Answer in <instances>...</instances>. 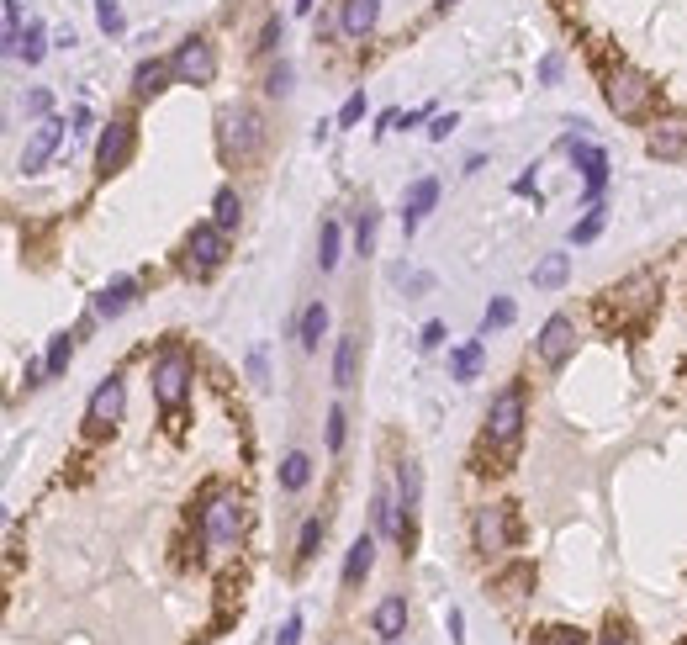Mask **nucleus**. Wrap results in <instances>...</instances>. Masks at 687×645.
<instances>
[{
    "instance_id": "a211bd4d",
    "label": "nucleus",
    "mask_w": 687,
    "mask_h": 645,
    "mask_svg": "<svg viewBox=\"0 0 687 645\" xmlns=\"http://www.w3.org/2000/svg\"><path fill=\"white\" fill-rule=\"evenodd\" d=\"M370 566H376V534H355V545H349V556H344V587H360L370 577Z\"/></svg>"
},
{
    "instance_id": "6ab92c4d",
    "label": "nucleus",
    "mask_w": 687,
    "mask_h": 645,
    "mask_svg": "<svg viewBox=\"0 0 687 645\" xmlns=\"http://www.w3.org/2000/svg\"><path fill=\"white\" fill-rule=\"evenodd\" d=\"M175 80V69H170V59H143L138 69H133V96L138 101H154L164 85Z\"/></svg>"
},
{
    "instance_id": "79ce46f5",
    "label": "nucleus",
    "mask_w": 687,
    "mask_h": 645,
    "mask_svg": "<svg viewBox=\"0 0 687 645\" xmlns=\"http://www.w3.org/2000/svg\"><path fill=\"white\" fill-rule=\"evenodd\" d=\"M450 133H455V112H450V117H434V127H429V138H434V143H444V138H450Z\"/></svg>"
},
{
    "instance_id": "b1692460",
    "label": "nucleus",
    "mask_w": 687,
    "mask_h": 645,
    "mask_svg": "<svg viewBox=\"0 0 687 645\" xmlns=\"http://www.w3.org/2000/svg\"><path fill=\"white\" fill-rule=\"evenodd\" d=\"M355 360H360V339L344 334L333 349V386H355Z\"/></svg>"
},
{
    "instance_id": "6e6552de",
    "label": "nucleus",
    "mask_w": 687,
    "mask_h": 645,
    "mask_svg": "<svg viewBox=\"0 0 687 645\" xmlns=\"http://www.w3.org/2000/svg\"><path fill=\"white\" fill-rule=\"evenodd\" d=\"M122 408H127L122 376H101V386H96L90 402H85V434H111V429L122 423Z\"/></svg>"
},
{
    "instance_id": "dca6fc26",
    "label": "nucleus",
    "mask_w": 687,
    "mask_h": 645,
    "mask_svg": "<svg viewBox=\"0 0 687 645\" xmlns=\"http://www.w3.org/2000/svg\"><path fill=\"white\" fill-rule=\"evenodd\" d=\"M370 630H376L386 645H397V640L407 635V598H402V593L381 598V603H376V614H370Z\"/></svg>"
},
{
    "instance_id": "49530a36",
    "label": "nucleus",
    "mask_w": 687,
    "mask_h": 645,
    "mask_svg": "<svg viewBox=\"0 0 687 645\" xmlns=\"http://www.w3.org/2000/svg\"><path fill=\"white\" fill-rule=\"evenodd\" d=\"M555 75H561V59H555V53H550V59H540V80H545V85H550V80H555Z\"/></svg>"
},
{
    "instance_id": "37998d69",
    "label": "nucleus",
    "mask_w": 687,
    "mask_h": 645,
    "mask_svg": "<svg viewBox=\"0 0 687 645\" xmlns=\"http://www.w3.org/2000/svg\"><path fill=\"white\" fill-rule=\"evenodd\" d=\"M423 349H439L444 344V323H423V339H418Z\"/></svg>"
},
{
    "instance_id": "f257e3e1",
    "label": "nucleus",
    "mask_w": 687,
    "mask_h": 645,
    "mask_svg": "<svg viewBox=\"0 0 687 645\" xmlns=\"http://www.w3.org/2000/svg\"><path fill=\"white\" fill-rule=\"evenodd\" d=\"M265 149V117L254 106H222L217 112V154L228 164H254Z\"/></svg>"
},
{
    "instance_id": "3c124183",
    "label": "nucleus",
    "mask_w": 687,
    "mask_h": 645,
    "mask_svg": "<svg viewBox=\"0 0 687 645\" xmlns=\"http://www.w3.org/2000/svg\"><path fill=\"white\" fill-rule=\"evenodd\" d=\"M434 6H439V11H450V6H455V0H434Z\"/></svg>"
},
{
    "instance_id": "8fccbe9b",
    "label": "nucleus",
    "mask_w": 687,
    "mask_h": 645,
    "mask_svg": "<svg viewBox=\"0 0 687 645\" xmlns=\"http://www.w3.org/2000/svg\"><path fill=\"white\" fill-rule=\"evenodd\" d=\"M296 11H302V16H307V11H312V0H296Z\"/></svg>"
},
{
    "instance_id": "f704fd0d",
    "label": "nucleus",
    "mask_w": 687,
    "mask_h": 645,
    "mask_svg": "<svg viewBox=\"0 0 687 645\" xmlns=\"http://www.w3.org/2000/svg\"><path fill=\"white\" fill-rule=\"evenodd\" d=\"M598 233H603V207H592V212L582 217V223L571 228V244H592V238H598Z\"/></svg>"
},
{
    "instance_id": "ea45409f",
    "label": "nucleus",
    "mask_w": 687,
    "mask_h": 645,
    "mask_svg": "<svg viewBox=\"0 0 687 645\" xmlns=\"http://www.w3.org/2000/svg\"><path fill=\"white\" fill-rule=\"evenodd\" d=\"M275 645H302V614H291L281 624V635H275Z\"/></svg>"
},
{
    "instance_id": "cd10ccee",
    "label": "nucleus",
    "mask_w": 687,
    "mask_h": 645,
    "mask_svg": "<svg viewBox=\"0 0 687 645\" xmlns=\"http://www.w3.org/2000/svg\"><path fill=\"white\" fill-rule=\"evenodd\" d=\"M323 534H328V519H323V513H312V519L302 524V534H296V561H312V556H318V545H323Z\"/></svg>"
},
{
    "instance_id": "20e7f679",
    "label": "nucleus",
    "mask_w": 687,
    "mask_h": 645,
    "mask_svg": "<svg viewBox=\"0 0 687 645\" xmlns=\"http://www.w3.org/2000/svg\"><path fill=\"white\" fill-rule=\"evenodd\" d=\"M603 96H608V112L614 117H624V122H635V117H645L651 112V101H656V85L640 75V69H629V64H619L614 75H608V85H603Z\"/></svg>"
},
{
    "instance_id": "473e14b6",
    "label": "nucleus",
    "mask_w": 687,
    "mask_h": 645,
    "mask_svg": "<svg viewBox=\"0 0 687 645\" xmlns=\"http://www.w3.org/2000/svg\"><path fill=\"white\" fill-rule=\"evenodd\" d=\"M355 254H376V207H365L355 223Z\"/></svg>"
},
{
    "instance_id": "412c9836",
    "label": "nucleus",
    "mask_w": 687,
    "mask_h": 645,
    "mask_svg": "<svg viewBox=\"0 0 687 645\" xmlns=\"http://www.w3.org/2000/svg\"><path fill=\"white\" fill-rule=\"evenodd\" d=\"M323 334H328V307L312 302L302 318H296V344H302L307 355H318V349H323Z\"/></svg>"
},
{
    "instance_id": "7ed1b4c3",
    "label": "nucleus",
    "mask_w": 687,
    "mask_h": 645,
    "mask_svg": "<svg viewBox=\"0 0 687 645\" xmlns=\"http://www.w3.org/2000/svg\"><path fill=\"white\" fill-rule=\"evenodd\" d=\"M191 376H196V365L191 355H185V344H164L159 355H154V371H148V386H154V402L164 413H175L185 392H191Z\"/></svg>"
},
{
    "instance_id": "e433bc0d",
    "label": "nucleus",
    "mask_w": 687,
    "mask_h": 645,
    "mask_svg": "<svg viewBox=\"0 0 687 645\" xmlns=\"http://www.w3.org/2000/svg\"><path fill=\"white\" fill-rule=\"evenodd\" d=\"M344 434H349V423H344V408H328V450H333V455L344 450Z\"/></svg>"
},
{
    "instance_id": "a19ab883",
    "label": "nucleus",
    "mask_w": 687,
    "mask_h": 645,
    "mask_svg": "<svg viewBox=\"0 0 687 645\" xmlns=\"http://www.w3.org/2000/svg\"><path fill=\"white\" fill-rule=\"evenodd\" d=\"M275 38H281V16H270V22H265V32H259V43H254V48H259V53H270V48H275Z\"/></svg>"
},
{
    "instance_id": "a18cd8bd",
    "label": "nucleus",
    "mask_w": 687,
    "mask_h": 645,
    "mask_svg": "<svg viewBox=\"0 0 687 645\" xmlns=\"http://www.w3.org/2000/svg\"><path fill=\"white\" fill-rule=\"evenodd\" d=\"M450 640H466V614L460 608H450Z\"/></svg>"
},
{
    "instance_id": "bb28decb",
    "label": "nucleus",
    "mask_w": 687,
    "mask_h": 645,
    "mask_svg": "<svg viewBox=\"0 0 687 645\" xmlns=\"http://www.w3.org/2000/svg\"><path fill=\"white\" fill-rule=\"evenodd\" d=\"M312 482V460L302 455V450H291L286 460H281V492H302Z\"/></svg>"
},
{
    "instance_id": "09e8293b",
    "label": "nucleus",
    "mask_w": 687,
    "mask_h": 645,
    "mask_svg": "<svg viewBox=\"0 0 687 645\" xmlns=\"http://www.w3.org/2000/svg\"><path fill=\"white\" fill-rule=\"evenodd\" d=\"M598 645H629V640H624V635H603Z\"/></svg>"
},
{
    "instance_id": "0eeeda50",
    "label": "nucleus",
    "mask_w": 687,
    "mask_h": 645,
    "mask_svg": "<svg viewBox=\"0 0 687 645\" xmlns=\"http://www.w3.org/2000/svg\"><path fill=\"white\" fill-rule=\"evenodd\" d=\"M222 260H228V233L217 223H196L185 233V270L191 275H212V270H222Z\"/></svg>"
},
{
    "instance_id": "9d476101",
    "label": "nucleus",
    "mask_w": 687,
    "mask_h": 645,
    "mask_svg": "<svg viewBox=\"0 0 687 645\" xmlns=\"http://www.w3.org/2000/svg\"><path fill=\"white\" fill-rule=\"evenodd\" d=\"M133 149H138L133 122H106V127H101V143H96V175L111 180L127 159H133Z\"/></svg>"
},
{
    "instance_id": "a878e982",
    "label": "nucleus",
    "mask_w": 687,
    "mask_h": 645,
    "mask_svg": "<svg viewBox=\"0 0 687 645\" xmlns=\"http://www.w3.org/2000/svg\"><path fill=\"white\" fill-rule=\"evenodd\" d=\"M339 260H344V228L328 217L323 233H318V265H323V270H339Z\"/></svg>"
},
{
    "instance_id": "c756f323",
    "label": "nucleus",
    "mask_w": 687,
    "mask_h": 645,
    "mask_svg": "<svg viewBox=\"0 0 687 645\" xmlns=\"http://www.w3.org/2000/svg\"><path fill=\"white\" fill-rule=\"evenodd\" d=\"M481 371V339H471V344H460L455 355H450V376L455 381H471Z\"/></svg>"
},
{
    "instance_id": "9b49d317",
    "label": "nucleus",
    "mask_w": 687,
    "mask_h": 645,
    "mask_svg": "<svg viewBox=\"0 0 687 645\" xmlns=\"http://www.w3.org/2000/svg\"><path fill=\"white\" fill-rule=\"evenodd\" d=\"M561 149L571 154V164L582 170V180H587V201L598 207V196H603V186H608V154L598 149V143H587L582 133H571Z\"/></svg>"
},
{
    "instance_id": "de8ad7c7",
    "label": "nucleus",
    "mask_w": 687,
    "mask_h": 645,
    "mask_svg": "<svg viewBox=\"0 0 687 645\" xmlns=\"http://www.w3.org/2000/svg\"><path fill=\"white\" fill-rule=\"evenodd\" d=\"M249 376L265 381V349H254V355H249Z\"/></svg>"
},
{
    "instance_id": "ddd939ff",
    "label": "nucleus",
    "mask_w": 687,
    "mask_h": 645,
    "mask_svg": "<svg viewBox=\"0 0 687 645\" xmlns=\"http://www.w3.org/2000/svg\"><path fill=\"white\" fill-rule=\"evenodd\" d=\"M59 143H64V122L59 117H43L32 127V138H27V149H22V175H37L43 164L59 154Z\"/></svg>"
},
{
    "instance_id": "f3484780",
    "label": "nucleus",
    "mask_w": 687,
    "mask_h": 645,
    "mask_svg": "<svg viewBox=\"0 0 687 645\" xmlns=\"http://www.w3.org/2000/svg\"><path fill=\"white\" fill-rule=\"evenodd\" d=\"M133 302H138V281H133V275H117L111 286L96 291V318H122Z\"/></svg>"
},
{
    "instance_id": "2eb2a0df",
    "label": "nucleus",
    "mask_w": 687,
    "mask_h": 645,
    "mask_svg": "<svg viewBox=\"0 0 687 645\" xmlns=\"http://www.w3.org/2000/svg\"><path fill=\"white\" fill-rule=\"evenodd\" d=\"M434 201H439V180H413V186H407V196H402V233H413L423 217L434 212Z\"/></svg>"
},
{
    "instance_id": "f03ea898",
    "label": "nucleus",
    "mask_w": 687,
    "mask_h": 645,
    "mask_svg": "<svg viewBox=\"0 0 687 645\" xmlns=\"http://www.w3.org/2000/svg\"><path fill=\"white\" fill-rule=\"evenodd\" d=\"M238 540H244V497L238 492H212L207 508H201V545H207V556L222 561L233 556Z\"/></svg>"
},
{
    "instance_id": "4c0bfd02",
    "label": "nucleus",
    "mask_w": 687,
    "mask_h": 645,
    "mask_svg": "<svg viewBox=\"0 0 687 645\" xmlns=\"http://www.w3.org/2000/svg\"><path fill=\"white\" fill-rule=\"evenodd\" d=\"M513 312H518V307H513L508 297H492V302H487V328H508Z\"/></svg>"
},
{
    "instance_id": "1a4fd4ad",
    "label": "nucleus",
    "mask_w": 687,
    "mask_h": 645,
    "mask_svg": "<svg viewBox=\"0 0 687 645\" xmlns=\"http://www.w3.org/2000/svg\"><path fill=\"white\" fill-rule=\"evenodd\" d=\"M170 69H175V85H212L217 80V48L207 38H185L170 53Z\"/></svg>"
},
{
    "instance_id": "423d86ee",
    "label": "nucleus",
    "mask_w": 687,
    "mask_h": 645,
    "mask_svg": "<svg viewBox=\"0 0 687 645\" xmlns=\"http://www.w3.org/2000/svg\"><path fill=\"white\" fill-rule=\"evenodd\" d=\"M471 545H476V556L503 561L508 550H513V513H508L503 503L476 508V519H471Z\"/></svg>"
},
{
    "instance_id": "c85d7f7f",
    "label": "nucleus",
    "mask_w": 687,
    "mask_h": 645,
    "mask_svg": "<svg viewBox=\"0 0 687 645\" xmlns=\"http://www.w3.org/2000/svg\"><path fill=\"white\" fill-rule=\"evenodd\" d=\"M74 339H80V334H53V344H48V355H43V365H48V376H64V371H69V360H74Z\"/></svg>"
},
{
    "instance_id": "2f4dec72",
    "label": "nucleus",
    "mask_w": 687,
    "mask_h": 645,
    "mask_svg": "<svg viewBox=\"0 0 687 645\" xmlns=\"http://www.w3.org/2000/svg\"><path fill=\"white\" fill-rule=\"evenodd\" d=\"M96 27L106 32V38H122V27H127V16L117 0H96Z\"/></svg>"
},
{
    "instance_id": "72a5a7b5",
    "label": "nucleus",
    "mask_w": 687,
    "mask_h": 645,
    "mask_svg": "<svg viewBox=\"0 0 687 645\" xmlns=\"http://www.w3.org/2000/svg\"><path fill=\"white\" fill-rule=\"evenodd\" d=\"M291 75H296V69L281 59V64L270 69V80H265V96H275V101H281V96H291Z\"/></svg>"
},
{
    "instance_id": "4be33fe9",
    "label": "nucleus",
    "mask_w": 687,
    "mask_h": 645,
    "mask_svg": "<svg viewBox=\"0 0 687 645\" xmlns=\"http://www.w3.org/2000/svg\"><path fill=\"white\" fill-rule=\"evenodd\" d=\"M212 223H217L222 233H233L238 223H244V196H238L233 186H222V191L212 196Z\"/></svg>"
},
{
    "instance_id": "5701e85b",
    "label": "nucleus",
    "mask_w": 687,
    "mask_h": 645,
    "mask_svg": "<svg viewBox=\"0 0 687 645\" xmlns=\"http://www.w3.org/2000/svg\"><path fill=\"white\" fill-rule=\"evenodd\" d=\"M397 497H402L407 513L418 508V497H423V466L418 460H397Z\"/></svg>"
},
{
    "instance_id": "7c9ffc66",
    "label": "nucleus",
    "mask_w": 687,
    "mask_h": 645,
    "mask_svg": "<svg viewBox=\"0 0 687 645\" xmlns=\"http://www.w3.org/2000/svg\"><path fill=\"white\" fill-rule=\"evenodd\" d=\"M48 53V32H43V22H27V32H22V43H16V59H27V64H37Z\"/></svg>"
},
{
    "instance_id": "c03bdc74",
    "label": "nucleus",
    "mask_w": 687,
    "mask_h": 645,
    "mask_svg": "<svg viewBox=\"0 0 687 645\" xmlns=\"http://www.w3.org/2000/svg\"><path fill=\"white\" fill-rule=\"evenodd\" d=\"M550 645H587L582 630H550Z\"/></svg>"
},
{
    "instance_id": "f8f14e48",
    "label": "nucleus",
    "mask_w": 687,
    "mask_h": 645,
    "mask_svg": "<svg viewBox=\"0 0 687 645\" xmlns=\"http://www.w3.org/2000/svg\"><path fill=\"white\" fill-rule=\"evenodd\" d=\"M571 349H577V323L566 318V312H555V318H545L540 339H534V355H540L550 371H561V365L571 360Z\"/></svg>"
},
{
    "instance_id": "39448f33",
    "label": "nucleus",
    "mask_w": 687,
    "mask_h": 645,
    "mask_svg": "<svg viewBox=\"0 0 687 645\" xmlns=\"http://www.w3.org/2000/svg\"><path fill=\"white\" fill-rule=\"evenodd\" d=\"M518 439H524V386L508 381L503 392L492 397V408H487V445H497L508 455Z\"/></svg>"
},
{
    "instance_id": "aec40b11",
    "label": "nucleus",
    "mask_w": 687,
    "mask_h": 645,
    "mask_svg": "<svg viewBox=\"0 0 687 645\" xmlns=\"http://www.w3.org/2000/svg\"><path fill=\"white\" fill-rule=\"evenodd\" d=\"M651 154H656V159H682V154H687V117H666V122H656V133H651Z\"/></svg>"
},
{
    "instance_id": "4468645a",
    "label": "nucleus",
    "mask_w": 687,
    "mask_h": 645,
    "mask_svg": "<svg viewBox=\"0 0 687 645\" xmlns=\"http://www.w3.org/2000/svg\"><path fill=\"white\" fill-rule=\"evenodd\" d=\"M376 22H381V0H344L339 6V27H344V38H355V43H365L370 32H376Z\"/></svg>"
},
{
    "instance_id": "58836bf2",
    "label": "nucleus",
    "mask_w": 687,
    "mask_h": 645,
    "mask_svg": "<svg viewBox=\"0 0 687 645\" xmlns=\"http://www.w3.org/2000/svg\"><path fill=\"white\" fill-rule=\"evenodd\" d=\"M48 106H53V96H48V90H27L22 112H27V117H37V122H43V117H48Z\"/></svg>"
},
{
    "instance_id": "c9c22d12",
    "label": "nucleus",
    "mask_w": 687,
    "mask_h": 645,
    "mask_svg": "<svg viewBox=\"0 0 687 645\" xmlns=\"http://www.w3.org/2000/svg\"><path fill=\"white\" fill-rule=\"evenodd\" d=\"M365 106H370V101H365V90H349V101L339 106V127H355V122L365 117Z\"/></svg>"
},
{
    "instance_id": "393cba45",
    "label": "nucleus",
    "mask_w": 687,
    "mask_h": 645,
    "mask_svg": "<svg viewBox=\"0 0 687 645\" xmlns=\"http://www.w3.org/2000/svg\"><path fill=\"white\" fill-rule=\"evenodd\" d=\"M566 275H571V254H545V260L534 265V286L555 291V286H566Z\"/></svg>"
}]
</instances>
